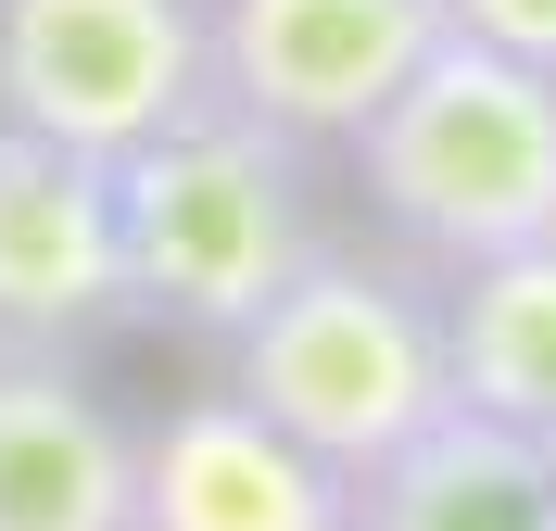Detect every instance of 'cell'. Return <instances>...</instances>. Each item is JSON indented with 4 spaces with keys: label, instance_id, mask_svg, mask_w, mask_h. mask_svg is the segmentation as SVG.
Returning a JSON list of instances; mask_svg holds the SVG:
<instances>
[{
    "label": "cell",
    "instance_id": "277c9868",
    "mask_svg": "<svg viewBox=\"0 0 556 531\" xmlns=\"http://www.w3.org/2000/svg\"><path fill=\"white\" fill-rule=\"evenodd\" d=\"M203 102H215L203 0H0V127H38L114 165Z\"/></svg>",
    "mask_w": 556,
    "mask_h": 531
},
{
    "label": "cell",
    "instance_id": "ba28073f",
    "mask_svg": "<svg viewBox=\"0 0 556 531\" xmlns=\"http://www.w3.org/2000/svg\"><path fill=\"white\" fill-rule=\"evenodd\" d=\"M0 531H139V430L76 354L0 342Z\"/></svg>",
    "mask_w": 556,
    "mask_h": 531
},
{
    "label": "cell",
    "instance_id": "52a82bcc",
    "mask_svg": "<svg viewBox=\"0 0 556 531\" xmlns=\"http://www.w3.org/2000/svg\"><path fill=\"white\" fill-rule=\"evenodd\" d=\"M139 531H354V481L266 430L241 392L139 430Z\"/></svg>",
    "mask_w": 556,
    "mask_h": 531
},
{
    "label": "cell",
    "instance_id": "8fae6325",
    "mask_svg": "<svg viewBox=\"0 0 556 531\" xmlns=\"http://www.w3.org/2000/svg\"><path fill=\"white\" fill-rule=\"evenodd\" d=\"M455 38H481V51H519V64L556 76V0H443Z\"/></svg>",
    "mask_w": 556,
    "mask_h": 531
},
{
    "label": "cell",
    "instance_id": "8992f818",
    "mask_svg": "<svg viewBox=\"0 0 556 531\" xmlns=\"http://www.w3.org/2000/svg\"><path fill=\"white\" fill-rule=\"evenodd\" d=\"M127 317V253H114V165L0 127V342L76 354Z\"/></svg>",
    "mask_w": 556,
    "mask_h": 531
},
{
    "label": "cell",
    "instance_id": "30bf717a",
    "mask_svg": "<svg viewBox=\"0 0 556 531\" xmlns=\"http://www.w3.org/2000/svg\"><path fill=\"white\" fill-rule=\"evenodd\" d=\"M443 380H455V405H481V418L531 430V443L556 430V241H519V253L455 266Z\"/></svg>",
    "mask_w": 556,
    "mask_h": 531
},
{
    "label": "cell",
    "instance_id": "9c48e42d",
    "mask_svg": "<svg viewBox=\"0 0 556 531\" xmlns=\"http://www.w3.org/2000/svg\"><path fill=\"white\" fill-rule=\"evenodd\" d=\"M354 531H556V456L481 405H443L354 481Z\"/></svg>",
    "mask_w": 556,
    "mask_h": 531
},
{
    "label": "cell",
    "instance_id": "6da1fadb",
    "mask_svg": "<svg viewBox=\"0 0 556 531\" xmlns=\"http://www.w3.org/2000/svg\"><path fill=\"white\" fill-rule=\"evenodd\" d=\"M228 392H241L266 430H291L304 456H329L342 481L417 443V430L455 405L443 380V304L405 279V266H367V253L316 241L291 279L228 329Z\"/></svg>",
    "mask_w": 556,
    "mask_h": 531
},
{
    "label": "cell",
    "instance_id": "3957f363",
    "mask_svg": "<svg viewBox=\"0 0 556 531\" xmlns=\"http://www.w3.org/2000/svg\"><path fill=\"white\" fill-rule=\"evenodd\" d=\"M354 177L443 266L556 241V76L443 26V51L354 127Z\"/></svg>",
    "mask_w": 556,
    "mask_h": 531
},
{
    "label": "cell",
    "instance_id": "7c38bea8",
    "mask_svg": "<svg viewBox=\"0 0 556 531\" xmlns=\"http://www.w3.org/2000/svg\"><path fill=\"white\" fill-rule=\"evenodd\" d=\"M544 456H556V430H544Z\"/></svg>",
    "mask_w": 556,
    "mask_h": 531
},
{
    "label": "cell",
    "instance_id": "5b68a950",
    "mask_svg": "<svg viewBox=\"0 0 556 531\" xmlns=\"http://www.w3.org/2000/svg\"><path fill=\"white\" fill-rule=\"evenodd\" d=\"M443 0H203L215 102L278 140H354L367 114L443 51Z\"/></svg>",
    "mask_w": 556,
    "mask_h": 531
},
{
    "label": "cell",
    "instance_id": "7a4b0ae2",
    "mask_svg": "<svg viewBox=\"0 0 556 531\" xmlns=\"http://www.w3.org/2000/svg\"><path fill=\"white\" fill-rule=\"evenodd\" d=\"M114 253H127V317H177L228 342L291 266L316 253L304 140L203 102L165 140L114 152Z\"/></svg>",
    "mask_w": 556,
    "mask_h": 531
}]
</instances>
